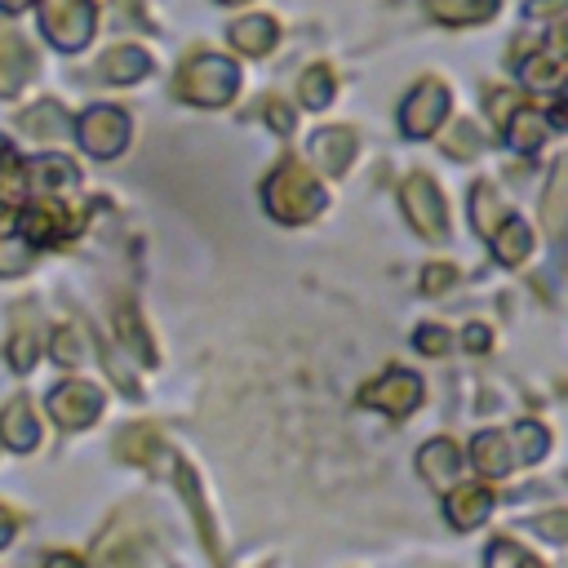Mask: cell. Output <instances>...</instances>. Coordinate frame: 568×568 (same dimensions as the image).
<instances>
[{
	"label": "cell",
	"mask_w": 568,
	"mask_h": 568,
	"mask_svg": "<svg viewBox=\"0 0 568 568\" xmlns=\"http://www.w3.org/2000/svg\"><path fill=\"white\" fill-rule=\"evenodd\" d=\"M359 404L364 408H377V413H386V417H408L417 404H422V382H417V373H408V368H390V373H382L377 382H368L364 390H359Z\"/></svg>",
	"instance_id": "8992f818"
},
{
	"label": "cell",
	"mask_w": 568,
	"mask_h": 568,
	"mask_svg": "<svg viewBox=\"0 0 568 568\" xmlns=\"http://www.w3.org/2000/svg\"><path fill=\"white\" fill-rule=\"evenodd\" d=\"M115 453L124 457V462H155L160 457V439H155V430L151 426H129L120 439H115Z\"/></svg>",
	"instance_id": "4316f807"
},
{
	"label": "cell",
	"mask_w": 568,
	"mask_h": 568,
	"mask_svg": "<svg viewBox=\"0 0 568 568\" xmlns=\"http://www.w3.org/2000/svg\"><path fill=\"white\" fill-rule=\"evenodd\" d=\"M399 204L413 222V231H422L426 240H444L448 235V213H444V195L426 173H408L399 182Z\"/></svg>",
	"instance_id": "277c9868"
},
{
	"label": "cell",
	"mask_w": 568,
	"mask_h": 568,
	"mask_svg": "<svg viewBox=\"0 0 568 568\" xmlns=\"http://www.w3.org/2000/svg\"><path fill=\"white\" fill-rule=\"evenodd\" d=\"M448 328H439V324H426V328H417V346L426 351V355H444L448 351Z\"/></svg>",
	"instance_id": "f35d334b"
},
{
	"label": "cell",
	"mask_w": 568,
	"mask_h": 568,
	"mask_svg": "<svg viewBox=\"0 0 568 568\" xmlns=\"http://www.w3.org/2000/svg\"><path fill=\"white\" fill-rule=\"evenodd\" d=\"M515 111H519V98L515 93H493V120L497 124H506Z\"/></svg>",
	"instance_id": "b9f144b4"
},
{
	"label": "cell",
	"mask_w": 568,
	"mask_h": 568,
	"mask_svg": "<svg viewBox=\"0 0 568 568\" xmlns=\"http://www.w3.org/2000/svg\"><path fill=\"white\" fill-rule=\"evenodd\" d=\"M501 217H506V213H501L497 186H493V182H479V186L470 191V222H475V231H479V235H493Z\"/></svg>",
	"instance_id": "603a6c76"
},
{
	"label": "cell",
	"mask_w": 568,
	"mask_h": 568,
	"mask_svg": "<svg viewBox=\"0 0 568 568\" xmlns=\"http://www.w3.org/2000/svg\"><path fill=\"white\" fill-rule=\"evenodd\" d=\"M9 537H13V515H9L4 506H0V546H4Z\"/></svg>",
	"instance_id": "f6af8a7d"
},
{
	"label": "cell",
	"mask_w": 568,
	"mask_h": 568,
	"mask_svg": "<svg viewBox=\"0 0 568 568\" xmlns=\"http://www.w3.org/2000/svg\"><path fill=\"white\" fill-rule=\"evenodd\" d=\"M75 133H80V142H84L89 155H102L106 160V155H120L124 151V142H129V115L120 106H89L80 115Z\"/></svg>",
	"instance_id": "52a82bcc"
},
{
	"label": "cell",
	"mask_w": 568,
	"mask_h": 568,
	"mask_svg": "<svg viewBox=\"0 0 568 568\" xmlns=\"http://www.w3.org/2000/svg\"><path fill=\"white\" fill-rule=\"evenodd\" d=\"M0 439L13 448V453H27V448H36V439H40V426H36V413H31V399H13V404H4V413H0Z\"/></svg>",
	"instance_id": "9a60e30c"
},
{
	"label": "cell",
	"mask_w": 568,
	"mask_h": 568,
	"mask_svg": "<svg viewBox=\"0 0 568 568\" xmlns=\"http://www.w3.org/2000/svg\"><path fill=\"white\" fill-rule=\"evenodd\" d=\"M222 4H240V0H222Z\"/></svg>",
	"instance_id": "c3c4849f"
},
{
	"label": "cell",
	"mask_w": 568,
	"mask_h": 568,
	"mask_svg": "<svg viewBox=\"0 0 568 568\" xmlns=\"http://www.w3.org/2000/svg\"><path fill=\"white\" fill-rule=\"evenodd\" d=\"M266 120H271L275 133H293V111L284 102H266Z\"/></svg>",
	"instance_id": "60d3db41"
},
{
	"label": "cell",
	"mask_w": 568,
	"mask_h": 568,
	"mask_svg": "<svg viewBox=\"0 0 568 568\" xmlns=\"http://www.w3.org/2000/svg\"><path fill=\"white\" fill-rule=\"evenodd\" d=\"M417 466L426 475V484L435 488H453V479L462 475V453L453 439H430L422 453H417Z\"/></svg>",
	"instance_id": "5bb4252c"
},
{
	"label": "cell",
	"mask_w": 568,
	"mask_h": 568,
	"mask_svg": "<svg viewBox=\"0 0 568 568\" xmlns=\"http://www.w3.org/2000/svg\"><path fill=\"white\" fill-rule=\"evenodd\" d=\"M537 532H541L546 541H564V532H568V515H564V510L541 515V519H537Z\"/></svg>",
	"instance_id": "ab89813d"
},
{
	"label": "cell",
	"mask_w": 568,
	"mask_h": 568,
	"mask_svg": "<svg viewBox=\"0 0 568 568\" xmlns=\"http://www.w3.org/2000/svg\"><path fill=\"white\" fill-rule=\"evenodd\" d=\"M488 240H493L497 262H506V266H519V262L528 257V248H532V231H528L524 217H501Z\"/></svg>",
	"instance_id": "e0dca14e"
},
{
	"label": "cell",
	"mask_w": 568,
	"mask_h": 568,
	"mask_svg": "<svg viewBox=\"0 0 568 568\" xmlns=\"http://www.w3.org/2000/svg\"><path fill=\"white\" fill-rule=\"evenodd\" d=\"M36 71V53L31 44L13 31V27H0V98H13Z\"/></svg>",
	"instance_id": "8fae6325"
},
{
	"label": "cell",
	"mask_w": 568,
	"mask_h": 568,
	"mask_svg": "<svg viewBox=\"0 0 568 568\" xmlns=\"http://www.w3.org/2000/svg\"><path fill=\"white\" fill-rule=\"evenodd\" d=\"M36 346H40V342H36V328H31V324H18L13 337H9V364H13L18 373H27V368L36 364Z\"/></svg>",
	"instance_id": "836d02e7"
},
{
	"label": "cell",
	"mask_w": 568,
	"mask_h": 568,
	"mask_svg": "<svg viewBox=\"0 0 568 568\" xmlns=\"http://www.w3.org/2000/svg\"><path fill=\"white\" fill-rule=\"evenodd\" d=\"M53 359L58 364H80L84 359V346H80V333L75 328H58L53 333Z\"/></svg>",
	"instance_id": "d590c367"
},
{
	"label": "cell",
	"mask_w": 568,
	"mask_h": 568,
	"mask_svg": "<svg viewBox=\"0 0 568 568\" xmlns=\"http://www.w3.org/2000/svg\"><path fill=\"white\" fill-rule=\"evenodd\" d=\"M98 568H146L151 559V519L142 506H120L106 532L93 546Z\"/></svg>",
	"instance_id": "7a4b0ae2"
},
{
	"label": "cell",
	"mask_w": 568,
	"mask_h": 568,
	"mask_svg": "<svg viewBox=\"0 0 568 568\" xmlns=\"http://www.w3.org/2000/svg\"><path fill=\"white\" fill-rule=\"evenodd\" d=\"M488 568H541L519 541H510V537H497L493 546H488Z\"/></svg>",
	"instance_id": "d6a6232c"
},
{
	"label": "cell",
	"mask_w": 568,
	"mask_h": 568,
	"mask_svg": "<svg viewBox=\"0 0 568 568\" xmlns=\"http://www.w3.org/2000/svg\"><path fill=\"white\" fill-rule=\"evenodd\" d=\"M328 102H333V71H328V67H311V71L302 75V106L320 111V106H328Z\"/></svg>",
	"instance_id": "1f68e13d"
},
{
	"label": "cell",
	"mask_w": 568,
	"mask_h": 568,
	"mask_svg": "<svg viewBox=\"0 0 568 568\" xmlns=\"http://www.w3.org/2000/svg\"><path fill=\"white\" fill-rule=\"evenodd\" d=\"M470 462H475L484 475H510V470H515L510 439H506V435H497V430L475 435V444H470Z\"/></svg>",
	"instance_id": "ac0fdd59"
},
{
	"label": "cell",
	"mask_w": 568,
	"mask_h": 568,
	"mask_svg": "<svg viewBox=\"0 0 568 568\" xmlns=\"http://www.w3.org/2000/svg\"><path fill=\"white\" fill-rule=\"evenodd\" d=\"M98 67H102L106 80H115V84H133V80H142V75L151 71V58H146L138 44H120V49H106Z\"/></svg>",
	"instance_id": "d6986e66"
},
{
	"label": "cell",
	"mask_w": 568,
	"mask_h": 568,
	"mask_svg": "<svg viewBox=\"0 0 568 568\" xmlns=\"http://www.w3.org/2000/svg\"><path fill=\"white\" fill-rule=\"evenodd\" d=\"M466 346H470V351H484V346H488V328H484V324H470V328H466Z\"/></svg>",
	"instance_id": "7bdbcfd3"
},
{
	"label": "cell",
	"mask_w": 568,
	"mask_h": 568,
	"mask_svg": "<svg viewBox=\"0 0 568 568\" xmlns=\"http://www.w3.org/2000/svg\"><path fill=\"white\" fill-rule=\"evenodd\" d=\"M528 13H559V0H532Z\"/></svg>",
	"instance_id": "bcb514c9"
},
{
	"label": "cell",
	"mask_w": 568,
	"mask_h": 568,
	"mask_svg": "<svg viewBox=\"0 0 568 568\" xmlns=\"http://www.w3.org/2000/svg\"><path fill=\"white\" fill-rule=\"evenodd\" d=\"M444 115H448V89H444L439 80H422V84L404 98V106H399V124H404L408 138L435 133V129L444 124Z\"/></svg>",
	"instance_id": "ba28073f"
},
{
	"label": "cell",
	"mask_w": 568,
	"mask_h": 568,
	"mask_svg": "<svg viewBox=\"0 0 568 568\" xmlns=\"http://www.w3.org/2000/svg\"><path fill=\"white\" fill-rule=\"evenodd\" d=\"M453 284H457V266H448V262H435V266L422 271V288L426 293H448Z\"/></svg>",
	"instance_id": "74e56055"
},
{
	"label": "cell",
	"mask_w": 568,
	"mask_h": 568,
	"mask_svg": "<svg viewBox=\"0 0 568 568\" xmlns=\"http://www.w3.org/2000/svg\"><path fill=\"white\" fill-rule=\"evenodd\" d=\"M31 0H0V9H9V13H18V9H27Z\"/></svg>",
	"instance_id": "7dc6e473"
},
{
	"label": "cell",
	"mask_w": 568,
	"mask_h": 568,
	"mask_svg": "<svg viewBox=\"0 0 568 568\" xmlns=\"http://www.w3.org/2000/svg\"><path fill=\"white\" fill-rule=\"evenodd\" d=\"M115 333L124 337V346L138 355V359H146V364H155V346H151V337H146V328L138 324V311L129 306V302H120L115 306Z\"/></svg>",
	"instance_id": "cb8c5ba5"
},
{
	"label": "cell",
	"mask_w": 568,
	"mask_h": 568,
	"mask_svg": "<svg viewBox=\"0 0 568 568\" xmlns=\"http://www.w3.org/2000/svg\"><path fill=\"white\" fill-rule=\"evenodd\" d=\"M524 80H528L532 89H559V80H564V58H559V49L532 53V58L524 62Z\"/></svg>",
	"instance_id": "83f0119b"
},
{
	"label": "cell",
	"mask_w": 568,
	"mask_h": 568,
	"mask_svg": "<svg viewBox=\"0 0 568 568\" xmlns=\"http://www.w3.org/2000/svg\"><path fill=\"white\" fill-rule=\"evenodd\" d=\"M22 191V178H18V160H13V151L0 142V200H13Z\"/></svg>",
	"instance_id": "8d00e7d4"
},
{
	"label": "cell",
	"mask_w": 568,
	"mask_h": 568,
	"mask_svg": "<svg viewBox=\"0 0 568 568\" xmlns=\"http://www.w3.org/2000/svg\"><path fill=\"white\" fill-rule=\"evenodd\" d=\"M31 178H36V186H44V191H58V186L75 182L80 173H75V164H71L67 155H40V160L31 164Z\"/></svg>",
	"instance_id": "f546056e"
},
{
	"label": "cell",
	"mask_w": 568,
	"mask_h": 568,
	"mask_svg": "<svg viewBox=\"0 0 568 568\" xmlns=\"http://www.w3.org/2000/svg\"><path fill=\"white\" fill-rule=\"evenodd\" d=\"M22 129H27V133H36V138H62V133L71 129V120L62 115V106H58V102H40L36 111H27V115H22Z\"/></svg>",
	"instance_id": "f1b7e54d"
},
{
	"label": "cell",
	"mask_w": 568,
	"mask_h": 568,
	"mask_svg": "<svg viewBox=\"0 0 568 568\" xmlns=\"http://www.w3.org/2000/svg\"><path fill=\"white\" fill-rule=\"evenodd\" d=\"M49 413H53L58 426L80 430V426H89V422L102 413V395H98V386H89V382H62V386H53V395H49Z\"/></svg>",
	"instance_id": "30bf717a"
},
{
	"label": "cell",
	"mask_w": 568,
	"mask_h": 568,
	"mask_svg": "<svg viewBox=\"0 0 568 568\" xmlns=\"http://www.w3.org/2000/svg\"><path fill=\"white\" fill-rule=\"evenodd\" d=\"M275 18H266V13H248V18H240L235 27H231V44L240 49V53H248V58H262V53H271L275 49Z\"/></svg>",
	"instance_id": "2e32d148"
},
{
	"label": "cell",
	"mask_w": 568,
	"mask_h": 568,
	"mask_svg": "<svg viewBox=\"0 0 568 568\" xmlns=\"http://www.w3.org/2000/svg\"><path fill=\"white\" fill-rule=\"evenodd\" d=\"M501 129H506V142H510V146H519V151H537V146L546 142V124H541L528 106H519Z\"/></svg>",
	"instance_id": "d4e9b609"
},
{
	"label": "cell",
	"mask_w": 568,
	"mask_h": 568,
	"mask_svg": "<svg viewBox=\"0 0 568 568\" xmlns=\"http://www.w3.org/2000/svg\"><path fill=\"white\" fill-rule=\"evenodd\" d=\"M173 479L182 484V497H186V506H191V515H195V524H200V537H204V546L209 550H217V541H213V524H209V515H204V497H200V484H195V475H191V466L178 457V466H173Z\"/></svg>",
	"instance_id": "484cf974"
},
{
	"label": "cell",
	"mask_w": 568,
	"mask_h": 568,
	"mask_svg": "<svg viewBox=\"0 0 568 568\" xmlns=\"http://www.w3.org/2000/svg\"><path fill=\"white\" fill-rule=\"evenodd\" d=\"M506 439H510L515 466H519V462H537V457H546V448H550V435H546L541 422H515V430H510Z\"/></svg>",
	"instance_id": "44dd1931"
},
{
	"label": "cell",
	"mask_w": 568,
	"mask_h": 568,
	"mask_svg": "<svg viewBox=\"0 0 568 568\" xmlns=\"http://www.w3.org/2000/svg\"><path fill=\"white\" fill-rule=\"evenodd\" d=\"M44 568H84V564H80L75 555H49V564H44Z\"/></svg>",
	"instance_id": "ee69618b"
},
{
	"label": "cell",
	"mask_w": 568,
	"mask_h": 568,
	"mask_svg": "<svg viewBox=\"0 0 568 568\" xmlns=\"http://www.w3.org/2000/svg\"><path fill=\"white\" fill-rule=\"evenodd\" d=\"M22 231H27V244H31V248H49V244L71 240V235L80 231V217H75L67 204H58V200H40V204L27 209Z\"/></svg>",
	"instance_id": "9c48e42d"
},
{
	"label": "cell",
	"mask_w": 568,
	"mask_h": 568,
	"mask_svg": "<svg viewBox=\"0 0 568 568\" xmlns=\"http://www.w3.org/2000/svg\"><path fill=\"white\" fill-rule=\"evenodd\" d=\"M235 84H240V75L222 53H195L178 75V98H186L195 106H222V102H231Z\"/></svg>",
	"instance_id": "3957f363"
},
{
	"label": "cell",
	"mask_w": 568,
	"mask_h": 568,
	"mask_svg": "<svg viewBox=\"0 0 568 568\" xmlns=\"http://www.w3.org/2000/svg\"><path fill=\"white\" fill-rule=\"evenodd\" d=\"M93 0H44L40 27L58 49H84L93 36Z\"/></svg>",
	"instance_id": "5b68a950"
},
{
	"label": "cell",
	"mask_w": 568,
	"mask_h": 568,
	"mask_svg": "<svg viewBox=\"0 0 568 568\" xmlns=\"http://www.w3.org/2000/svg\"><path fill=\"white\" fill-rule=\"evenodd\" d=\"M444 510H448V524H453V528H462V532H466V528H479V524L488 519V510H493V493L479 488V484L448 488Z\"/></svg>",
	"instance_id": "4fadbf2b"
},
{
	"label": "cell",
	"mask_w": 568,
	"mask_h": 568,
	"mask_svg": "<svg viewBox=\"0 0 568 568\" xmlns=\"http://www.w3.org/2000/svg\"><path fill=\"white\" fill-rule=\"evenodd\" d=\"M31 271V244L27 240H0V275Z\"/></svg>",
	"instance_id": "e575fe53"
},
{
	"label": "cell",
	"mask_w": 568,
	"mask_h": 568,
	"mask_svg": "<svg viewBox=\"0 0 568 568\" xmlns=\"http://www.w3.org/2000/svg\"><path fill=\"white\" fill-rule=\"evenodd\" d=\"M355 133L351 129H320L315 138H311V155H315V164H320V173L324 178H337V173H346V164L355 160Z\"/></svg>",
	"instance_id": "7c38bea8"
},
{
	"label": "cell",
	"mask_w": 568,
	"mask_h": 568,
	"mask_svg": "<svg viewBox=\"0 0 568 568\" xmlns=\"http://www.w3.org/2000/svg\"><path fill=\"white\" fill-rule=\"evenodd\" d=\"M444 151H448L453 160H475V155L484 151V133H479L470 120H457V124L444 133Z\"/></svg>",
	"instance_id": "4dcf8cb0"
},
{
	"label": "cell",
	"mask_w": 568,
	"mask_h": 568,
	"mask_svg": "<svg viewBox=\"0 0 568 568\" xmlns=\"http://www.w3.org/2000/svg\"><path fill=\"white\" fill-rule=\"evenodd\" d=\"M426 13L439 18V22H488L497 13V0H426Z\"/></svg>",
	"instance_id": "ffe728a7"
},
{
	"label": "cell",
	"mask_w": 568,
	"mask_h": 568,
	"mask_svg": "<svg viewBox=\"0 0 568 568\" xmlns=\"http://www.w3.org/2000/svg\"><path fill=\"white\" fill-rule=\"evenodd\" d=\"M564 191H568V164L559 160V164L550 169V186H546V204H541V213H546V235H550V240L564 235Z\"/></svg>",
	"instance_id": "7402d4cb"
},
{
	"label": "cell",
	"mask_w": 568,
	"mask_h": 568,
	"mask_svg": "<svg viewBox=\"0 0 568 568\" xmlns=\"http://www.w3.org/2000/svg\"><path fill=\"white\" fill-rule=\"evenodd\" d=\"M262 200H266V213L275 222H311L324 209V186H320V178L302 160H284L266 178Z\"/></svg>",
	"instance_id": "6da1fadb"
}]
</instances>
